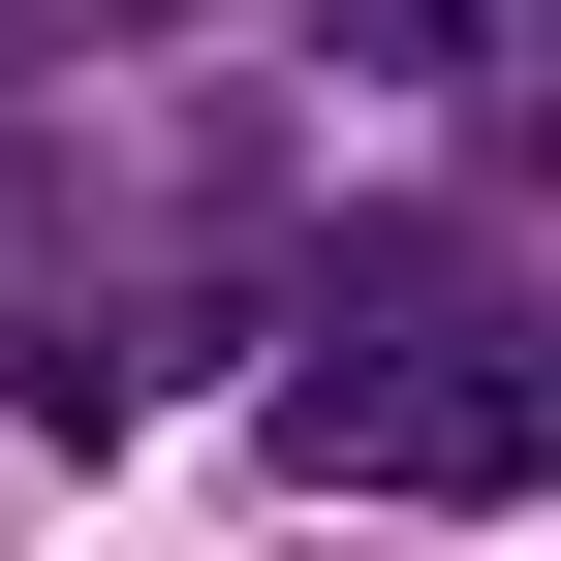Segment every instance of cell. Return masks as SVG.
I'll use <instances>...</instances> for the list:
<instances>
[{
  "instance_id": "obj_1",
  "label": "cell",
  "mask_w": 561,
  "mask_h": 561,
  "mask_svg": "<svg viewBox=\"0 0 561 561\" xmlns=\"http://www.w3.org/2000/svg\"><path fill=\"white\" fill-rule=\"evenodd\" d=\"M437 157L500 187V219L561 187V0H468V32H437Z\"/></svg>"
},
{
  "instance_id": "obj_2",
  "label": "cell",
  "mask_w": 561,
  "mask_h": 561,
  "mask_svg": "<svg viewBox=\"0 0 561 561\" xmlns=\"http://www.w3.org/2000/svg\"><path fill=\"white\" fill-rule=\"evenodd\" d=\"M32 32H62V0H32Z\"/></svg>"
}]
</instances>
